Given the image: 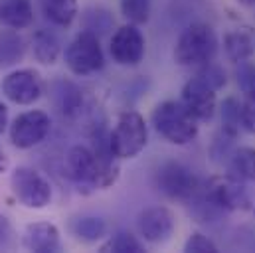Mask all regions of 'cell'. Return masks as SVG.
I'll return each instance as SVG.
<instances>
[{"label":"cell","instance_id":"obj_1","mask_svg":"<svg viewBox=\"0 0 255 253\" xmlns=\"http://www.w3.org/2000/svg\"><path fill=\"white\" fill-rule=\"evenodd\" d=\"M150 121L154 130L170 144H188L198 134V119L182 101H162L152 109Z\"/></svg>","mask_w":255,"mask_h":253},{"label":"cell","instance_id":"obj_19","mask_svg":"<svg viewBox=\"0 0 255 253\" xmlns=\"http://www.w3.org/2000/svg\"><path fill=\"white\" fill-rule=\"evenodd\" d=\"M69 230L75 236V240L83 244H95L105 238L107 224L99 216H79L69 224Z\"/></svg>","mask_w":255,"mask_h":253},{"label":"cell","instance_id":"obj_35","mask_svg":"<svg viewBox=\"0 0 255 253\" xmlns=\"http://www.w3.org/2000/svg\"><path fill=\"white\" fill-rule=\"evenodd\" d=\"M238 2L244 6H255V0H238Z\"/></svg>","mask_w":255,"mask_h":253},{"label":"cell","instance_id":"obj_20","mask_svg":"<svg viewBox=\"0 0 255 253\" xmlns=\"http://www.w3.org/2000/svg\"><path fill=\"white\" fill-rule=\"evenodd\" d=\"M228 176L244 182L255 180V148L252 146H240L232 152L228 160Z\"/></svg>","mask_w":255,"mask_h":253},{"label":"cell","instance_id":"obj_4","mask_svg":"<svg viewBox=\"0 0 255 253\" xmlns=\"http://www.w3.org/2000/svg\"><path fill=\"white\" fill-rule=\"evenodd\" d=\"M65 65L75 75H91L103 69L105 65V54L99 42V36L83 30L79 32L65 48Z\"/></svg>","mask_w":255,"mask_h":253},{"label":"cell","instance_id":"obj_2","mask_svg":"<svg viewBox=\"0 0 255 253\" xmlns=\"http://www.w3.org/2000/svg\"><path fill=\"white\" fill-rule=\"evenodd\" d=\"M218 52V38L212 26L194 22L186 26L176 42L174 60L182 67H202L214 60Z\"/></svg>","mask_w":255,"mask_h":253},{"label":"cell","instance_id":"obj_16","mask_svg":"<svg viewBox=\"0 0 255 253\" xmlns=\"http://www.w3.org/2000/svg\"><path fill=\"white\" fill-rule=\"evenodd\" d=\"M34 22L30 0H0V24L12 30H26Z\"/></svg>","mask_w":255,"mask_h":253},{"label":"cell","instance_id":"obj_22","mask_svg":"<svg viewBox=\"0 0 255 253\" xmlns=\"http://www.w3.org/2000/svg\"><path fill=\"white\" fill-rule=\"evenodd\" d=\"M224 50L228 60L234 63L248 62L254 54V40L250 34L236 30V32H228L224 36Z\"/></svg>","mask_w":255,"mask_h":253},{"label":"cell","instance_id":"obj_34","mask_svg":"<svg viewBox=\"0 0 255 253\" xmlns=\"http://www.w3.org/2000/svg\"><path fill=\"white\" fill-rule=\"evenodd\" d=\"M6 168H8V158H6L4 150L0 148V174H2V172H6Z\"/></svg>","mask_w":255,"mask_h":253},{"label":"cell","instance_id":"obj_21","mask_svg":"<svg viewBox=\"0 0 255 253\" xmlns=\"http://www.w3.org/2000/svg\"><path fill=\"white\" fill-rule=\"evenodd\" d=\"M26 54V42L16 30L0 32V67L16 65Z\"/></svg>","mask_w":255,"mask_h":253},{"label":"cell","instance_id":"obj_31","mask_svg":"<svg viewBox=\"0 0 255 253\" xmlns=\"http://www.w3.org/2000/svg\"><path fill=\"white\" fill-rule=\"evenodd\" d=\"M242 128L255 132V97H244L242 103Z\"/></svg>","mask_w":255,"mask_h":253},{"label":"cell","instance_id":"obj_12","mask_svg":"<svg viewBox=\"0 0 255 253\" xmlns=\"http://www.w3.org/2000/svg\"><path fill=\"white\" fill-rule=\"evenodd\" d=\"M206 196L224 212H236V210H250L252 208V200L246 186L232 178H214L210 180V184L206 186Z\"/></svg>","mask_w":255,"mask_h":253},{"label":"cell","instance_id":"obj_18","mask_svg":"<svg viewBox=\"0 0 255 253\" xmlns=\"http://www.w3.org/2000/svg\"><path fill=\"white\" fill-rule=\"evenodd\" d=\"M32 52L36 62L42 65H52L58 62L62 54V42L52 30H38L32 40Z\"/></svg>","mask_w":255,"mask_h":253},{"label":"cell","instance_id":"obj_14","mask_svg":"<svg viewBox=\"0 0 255 253\" xmlns=\"http://www.w3.org/2000/svg\"><path fill=\"white\" fill-rule=\"evenodd\" d=\"M22 246L28 252L36 253H58L62 250L60 230L50 222H34L24 230Z\"/></svg>","mask_w":255,"mask_h":253},{"label":"cell","instance_id":"obj_29","mask_svg":"<svg viewBox=\"0 0 255 253\" xmlns=\"http://www.w3.org/2000/svg\"><path fill=\"white\" fill-rule=\"evenodd\" d=\"M196 75H200L208 85H212L216 91L218 89H222L224 85H226V71L220 67V65H214V63H206V65H202L200 67V71L196 73Z\"/></svg>","mask_w":255,"mask_h":253},{"label":"cell","instance_id":"obj_6","mask_svg":"<svg viewBox=\"0 0 255 253\" xmlns=\"http://www.w3.org/2000/svg\"><path fill=\"white\" fill-rule=\"evenodd\" d=\"M154 182H156V188L164 196L172 200H182V202H188L202 188L194 170L176 160H168L160 164L154 174Z\"/></svg>","mask_w":255,"mask_h":253},{"label":"cell","instance_id":"obj_23","mask_svg":"<svg viewBox=\"0 0 255 253\" xmlns=\"http://www.w3.org/2000/svg\"><path fill=\"white\" fill-rule=\"evenodd\" d=\"M242 128V103L234 97H228L222 103V132L230 136H238Z\"/></svg>","mask_w":255,"mask_h":253},{"label":"cell","instance_id":"obj_17","mask_svg":"<svg viewBox=\"0 0 255 253\" xmlns=\"http://www.w3.org/2000/svg\"><path fill=\"white\" fill-rule=\"evenodd\" d=\"M40 8L44 18L58 28H69L77 16V0H40Z\"/></svg>","mask_w":255,"mask_h":253},{"label":"cell","instance_id":"obj_30","mask_svg":"<svg viewBox=\"0 0 255 253\" xmlns=\"http://www.w3.org/2000/svg\"><path fill=\"white\" fill-rule=\"evenodd\" d=\"M184 252L186 253H216L218 252V246H216L210 238H206L204 234L194 232L190 238H188V242L184 244Z\"/></svg>","mask_w":255,"mask_h":253},{"label":"cell","instance_id":"obj_15","mask_svg":"<svg viewBox=\"0 0 255 253\" xmlns=\"http://www.w3.org/2000/svg\"><path fill=\"white\" fill-rule=\"evenodd\" d=\"M52 101L58 113L67 119H75L83 109V93L81 89L67 79H58L52 83Z\"/></svg>","mask_w":255,"mask_h":253},{"label":"cell","instance_id":"obj_8","mask_svg":"<svg viewBox=\"0 0 255 253\" xmlns=\"http://www.w3.org/2000/svg\"><path fill=\"white\" fill-rule=\"evenodd\" d=\"M52 119L44 111H26L18 115L10 125V140L16 148H34L50 134Z\"/></svg>","mask_w":255,"mask_h":253},{"label":"cell","instance_id":"obj_32","mask_svg":"<svg viewBox=\"0 0 255 253\" xmlns=\"http://www.w3.org/2000/svg\"><path fill=\"white\" fill-rule=\"evenodd\" d=\"M10 244H12V226L8 218L0 214V250L10 248Z\"/></svg>","mask_w":255,"mask_h":253},{"label":"cell","instance_id":"obj_7","mask_svg":"<svg viewBox=\"0 0 255 253\" xmlns=\"http://www.w3.org/2000/svg\"><path fill=\"white\" fill-rule=\"evenodd\" d=\"M65 172L73 184L79 188H103V172L101 164L93 152V148L75 144L69 148L65 156Z\"/></svg>","mask_w":255,"mask_h":253},{"label":"cell","instance_id":"obj_27","mask_svg":"<svg viewBox=\"0 0 255 253\" xmlns=\"http://www.w3.org/2000/svg\"><path fill=\"white\" fill-rule=\"evenodd\" d=\"M238 85L244 93V97H255V63H252L250 60L248 62L238 63Z\"/></svg>","mask_w":255,"mask_h":253},{"label":"cell","instance_id":"obj_3","mask_svg":"<svg viewBox=\"0 0 255 253\" xmlns=\"http://www.w3.org/2000/svg\"><path fill=\"white\" fill-rule=\"evenodd\" d=\"M109 142L119 160L138 156L148 142V126L144 117L136 111H123L115 128L109 132Z\"/></svg>","mask_w":255,"mask_h":253},{"label":"cell","instance_id":"obj_24","mask_svg":"<svg viewBox=\"0 0 255 253\" xmlns=\"http://www.w3.org/2000/svg\"><path fill=\"white\" fill-rule=\"evenodd\" d=\"M101 252H113V253H142L144 248L142 244L125 230H119L117 234H113V238L101 246Z\"/></svg>","mask_w":255,"mask_h":253},{"label":"cell","instance_id":"obj_9","mask_svg":"<svg viewBox=\"0 0 255 253\" xmlns=\"http://www.w3.org/2000/svg\"><path fill=\"white\" fill-rule=\"evenodd\" d=\"M176 228L174 212L166 206H152L138 214L136 218V230L138 236L150 244V246H162L166 244Z\"/></svg>","mask_w":255,"mask_h":253},{"label":"cell","instance_id":"obj_13","mask_svg":"<svg viewBox=\"0 0 255 253\" xmlns=\"http://www.w3.org/2000/svg\"><path fill=\"white\" fill-rule=\"evenodd\" d=\"M180 101L198 121H210L216 113V89L200 75H194L182 87Z\"/></svg>","mask_w":255,"mask_h":253},{"label":"cell","instance_id":"obj_25","mask_svg":"<svg viewBox=\"0 0 255 253\" xmlns=\"http://www.w3.org/2000/svg\"><path fill=\"white\" fill-rule=\"evenodd\" d=\"M121 12L130 24H146L150 18V0H121Z\"/></svg>","mask_w":255,"mask_h":253},{"label":"cell","instance_id":"obj_11","mask_svg":"<svg viewBox=\"0 0 255 253\" xmlns=\"http://www.w3.org/2000/svg\"><path fill=\"white\" fill-rule=\"evenodd\" d=\"M0 87L4 97L16 105H34L44 93L40 73L34 69H18L8 73Z\"/></svg>","mask_w":255,"mask_h":253},{"label":"cell","instance_id":"obj_33","mask_svg":"<svg viewBox=\"0 0 255 253\" xmlns=\"http://www.w3.org/2000/svg\"><path fill=\"white\" fill-rule=\"evenodd\" d=\"M6 126H8V107L0 101V134L6 130Z\"/></svg>","mask_w":255,"mask_h":253},{"label":"cell","instance_id":"obj_28","mask_svg":"<svg viewBox=\"0 0 255 253\" xmlns=\"http://www.w3.org/2000/svg\"><path fill=\"white\" fill-rule=\"evenodd\" d=\"M234 146V136H230V134H226V132H222L220 136H216V140L212 142V158L216 160V162H228L230 160V156H232V152L236 150V148H232Z\"/></svg>","mask_w":255,"mask_h":253},{"label":"cell","instance_id":"obj_10","mask_svg":"<svg viewBox=\"0 0 255 253\" xmlns=\"http://www.w3.org/2000/svg\"><path fill=\"white\" fill-rule=\"evenodd\" d=\"M146 52V40L142 36V32L138 30L136 24H125L121 26L109 44V54L113 58V62L125 67L138 65L144 58Z\"/></svg>","mask_w":255,"mask_h":253},{"label":"cell","instance_id":"obj_26","mask_svg":"<svg viewBox=\"0 0 255 253\" xmlns=\"http://www.w3.org/2000/svg\"><path fill=\"white\" fill-rule=\"evenodd\" d=\"M85 20V30L93 32V34H105L111 26H113V16L109 10L105 8H89L83 16Z\"/></svg>","mask_w":255,"mask_h":253},{"label":"cell","instance_id":"obj_5","mask_svg":"<svg viewBox=\"0 0 255 253\" xmlns=\"http://www.w3.org/2000/svg\"><path fill=\"white\" fill-rule=\"evenodd\" d=\"M10 186L16 200L30 210L46 208L54 196L50 180L30 166H18L10 176Z\"/></svg>","mask_w":255,"mask_h":253}]
</instances>
